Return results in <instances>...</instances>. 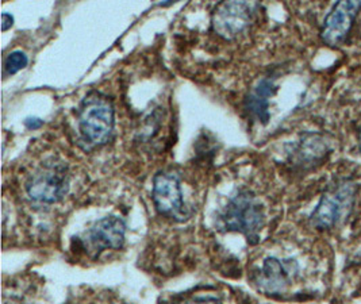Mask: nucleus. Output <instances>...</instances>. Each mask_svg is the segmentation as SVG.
Wrapping results in <instances>:
<instances>
[{"mask_svg": "<svg viewBox=\"0 0 361 304\" xmlns=\"http://www.w3.org/2000/svg\"><path fill=\"white\" fill-rule=\"evenodd\" d=\"M265 217L260 202L247 191L233 196L219 215L218 224L224 231H238L250 243L259 241V231L263 229Z\"/></svg>", "mask_w": 361, "mask_h": 304, "instance_id": "obj_2", "label": "nucleus"}, {"mask_svg": "<svg viewBox=\"0 0 361 304\" xmlns=\"http://www.w3.org/2000/svg\"><path fill=\"white\" fill-rule=\"evenodd\" d=\"M13 25H14V18H13V16L7 14V13H3L1 14V30L7 32Z\"/></svg>", "mask_w": 361, "mask_h": 304, "instance_id": "obj_13", "label": "nucleus"}, {"mask_svg": "<svg viewBox=\"0 0 361 304\" xmlns=\"http://www.w3.org/2000/svg\"><path fill=\"white\" fill-rule=\"evenodd\" d=\"M276 92L275 80L265 78L259 81L255 90L247 97L245 109L247 111L259 119L262 123L269 121V97H274Z\"/></svg>", "mask_w": 361, "mask_h": 304, "instance_id": "obj_10", "label": "nucleus"}, {"mask_svg": "<svg viewBox=\"0 0 361 304\" xmlns=\"http://www.w3.org/2000/svg\"><path fill=\"white\" fill-rule=\"evenodd\" d=\"M357 186L349 178L337 180L322 195L312 211L310 222L315 229L328 230L344 221L355 205Z\"/></svg>", "mask_w": 361, "mask_h": 304, "instance_id": "obj_3", "label": "nucleus"}, {"mask_svg": "<svg viewBox=\"0 0 361 304\" xmlns=\"http://www.w3.org/2000/svg\"><path fill=\"white\" fill-rule=\"evenodd\" d=\"M113 103L97 92L85 97L79 111V133L82 149L90 150L107 144L113 134Z\"/></svg>", "mask_w": 361, "mask_h": 304, "instance_id": "obj_1", "label": "nucleus"}, {"mask_svg": "<svg viewBox=\"0 0 361 304\" xmlns=\"http://www.w3.org/2000/svg\"><path fill=\"white\" fill-rule=\"evenodd\" d=\"M68 169L59 162L44 164L26 183V191L30 199L45 205L60 202L68 193Z\"/></svg>", "mask_w": 361, "mask_h": 304, "instance_id": "obj_4", "label": "nucleus"}, {"mask_svg": "<svg viewBox=\"0 0 361 304\" xmlns=\"http://www.w3.org/2000/svg\"><path fill=\"white\" fill-rule=\"evenodd\" d=\"M126 224L118 217H106L94 224L84 236L82 242L95 253L104 249H121L125 243Z\"/></svg>", "mask_w": 361, "mask_h": 304, "instance_id": "obj_8", "label": "nucleus"}, {"mask_svg": "<svg viewBox=\"0 0 361 304\" xmlns=\"http://www.w3.org/2000/svg\"><path fill=\"white\" fill-rule=\"evenodd\" d=\"M153 203L166 218L183 222L188 218L184 206L179 178L172 174H157L153 180Z\"/></svg>", "mask_w": 361, "mask_h": 304, "instance_id": "obj_7", "label": "nucleus"}, {"mask_svg": "<svg viewBox=\"0 0 361 304\" xmlns=\"http://www.w3.org/2000/svg\"><path fill=\"white\" fill-rule=\"evenodd\" d=\"M257 4L247 1H222L213 14V29L219 37L233 39L252 22Z\"/></svg>", "mask_w": 361, "mask_h": 304, "instance_id": "obj_5", "label": "nucleus"}, {"mask_svg": "<svg viewBox=\"0 0 361 304\" xmlns=\"http://www.w3.org/2000/svg\"><path fill=\"white\" fill-rule=\"evenodd\" d=\"M27 63H29L27 56H26L23 51L17 50V51H13V53L7 57V60H6V63H4V69H6L7 75H16L20 69L26 68Z\"/></svg>", "mask_w": 361, "mask_h": 304, "instance_id": "obj_11", "label": "nucleus"}, {"mask_svg": "<svg viewBox=\"0 0 361 304\" xmlns=\"http://www.w3.org/2000/svg\"><path fill=\"white\" fill-rule=\"evenodd\" d=\"M360 10L361 1H337L322 23L319 34L322 42L331 48L343 45Z\"/></svg>", "mask_w": 361, "mask_h": 304, "instance_id": "obj_6", "label": "nucleus"}, {"mask_svg": "<svg viewBox=\"0 0 361 304\" xmlns=\"http://www.w3.org/2000/svg\"><path fill=\"white\" fill-rule=\"evenodd\" d=\"M44 125V121H41L39 118H27L26 121H25V126L27 128H41Z\"/></svg>", "mask_w": 361, "mask_h": 304, "instance_id": "obj_14", "label": "nucleus"}, {"mask_svg": "<svg viewBox=\"0 0 361 304\" xmlns=\"http://www.w3.org/2000/svg\"><path fill=\"white\" fill-rule=\"evenodd\" d=\"M296 268V262L293 260L281 261L275 257H269L264 261L263 268L256 274L255 281L264 292L278 293L290 284Z\"/></svg>", "mask_w": 361, "mask_h": 304, "instance_id": "obj_9", "label": "nucleus"}, {"mask_svg": "<svg viewBox=\"0 0 361 304\" xmlns=\"http://www.w3.org/2000/svg\"><path fill=\"white\" fill-rule=\"evenodd\" d=\"M359 147H360V152H361V128H360V133H359Z\"/></svg>", "mask_w": 361, "mask_h": 304, "instance_id": "obj_15", "label": "nucleus"}, {"mask_svg": "<svg viewBox=\"0 0 361 304\" xmlns=\"http://www.w3.org/2000/svg\"><path fill=\"white\" fill-rule=\"evenodd\" d=\"M176 304H222L219 299L213 296H199V298H191L187 300H183Z\"/></svg>", "mask_w": 361, "mask_h": 304, "instance_id": "obj_12", "label": "nucleus"}]
</instances>
